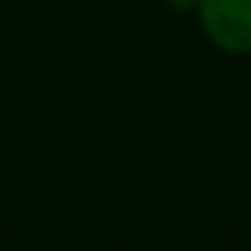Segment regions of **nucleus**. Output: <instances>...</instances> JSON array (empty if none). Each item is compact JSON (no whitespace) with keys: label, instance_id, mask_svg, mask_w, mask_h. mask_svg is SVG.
I'll return each mask as SVG.
<instances>
[{"label":"nucleus","instance_id":"nucleus-1","mask_svg":"<svg viewBox=\"0 0 251 251\" xmlns=\"http://www.w3.org/2000/svg\"><path fill=\"white\" fill-rule=\"evenodd\" d=\"M197 16L216 48L251 54V0H197Z\"/></svg>","mask_w":251,"mask_h":251}]
</instances>
